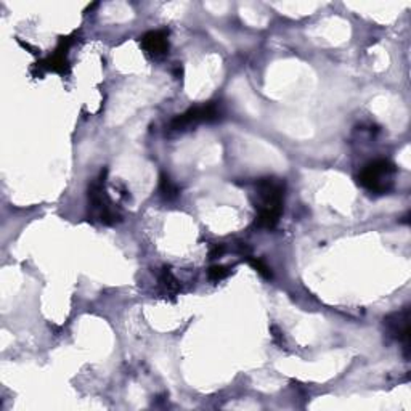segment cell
I'll list each match as a JSON object with an SVG mask.
<instances>
[{
  "label": "cell",
  "instance_id": "277c9868",
  "mask_svg": "<svg viewBox=\"0 0 411 411\" xmlns=\"http://www.w3.org/2000/svg\"><path fill=\"white\" fill-rule=\"evenodd\" d=\"M221 117V110L217 108L216 103H207L202 106H195L185 111L184 114L175 116L170 121V130H185L188 127L200 124V122H212Z\"/></svg>",
  "mask_w": 411,
  "mask_h": 411
},
{
  "label": "cell",
  "instance_id": "52a82bcc",
  "mask_svg": "<svg viewBox=\"0 0 411 411\" xmlns=\"http://www.w3.org/2000/svg\"><path fill=\"white\" fill-rule=\"evenodd\" d=\"M159 193H161V196L164 197L165 201H174L179 197L180 190H179V186L175 185L172 180H170L169 175L163 174L161 179H159Z\"/></svg>",
  "mask_w": 411,
  "mask_h": 411
},
{
  "label": "cell",
  "instance_id": "5b68a950",
  "mask_svg": "<svg viewBox=\"0 0 411 411\" xmlns=\"http://www.w3.org/2000/svg\"><path fill=\"white\" fill-rule=\"evenodd\" d=\"M384 328H386L387 334L392 339L398 341L405 345V350L408 352L410 347V311L403 308L400 312H394L389 317L384 318Z\"/></svg>",
  "mask_w": 411,
  "mask_h": 411
},
{
  "label": "cell",
  "instance_id": "9c48e42d",
  "mask_svg": "<svg viewBox=\"0 0 411 411\" xmlns=\"http://www.w3.org/2000/svg\"><path fill=\"white\" fill-rule=\"evenodd\" d=\"M230 275V270L223 265H212L209 271H207V276H209L211 281H221Z\"/></svg>",
  "mask_w": 411,
  "mask_h": 411
},
{
  "label": "cell",
  "instance_id": "ba28073f",
  "mask_svg": "<svg viewBox=\"0 0 411 411\" xmlns=\"http://www.w3.org/2000/svg\"><path fill=\"white\" fill-rule=\"evenodd\" d=\"M159 283H161V286L169 292V294H177V292L180 291L179 280L175 278L174 274L167 269V267H164L161 274H159Z\"/></svg>",
  "mask_w": 411,
  "mask_h": 411
},
{
  "label": "cell",
  "instance_id": "6da1fadb",
  "mask_svg": "<svg viewBox=\"0 0 411 411\" xmlns=\"http://www.w3.org/2000/svg\"><path fill=\"white\" fill-rule=\"evenodd\" d=\"M285 181L275 177H265L257 180L255 184V193H257L259 202H255V217L254 225L264 230H274L278 225L283 201H285Z\"/></svg>",
  "mask_w": 411,
  "mask_h": 411
},
{
  "label": "cell",
  "instance_id": "3957f363",
  "mask_svg": "<svg viewBox=\"0 0 411 411\" xmlns=\"http://www.w3.org/2000/svg\"><path fill=\"white\" fill-rule=\"evenodd\" d=\"M105 177L106 170L101 172L100 179L92 181V185L89 186V209L92 217L98 218L101 223H105V225H114V223L121 221V216L117 214L113 201L110 200L108 193H106Z\"/></svg>",
  "mask_w": 411,
  "mask_h": 411
},
{
  "label": "cell",
  "instance_id": "8992f818",
  "mask_svg": "<svg viewBox=\"0 0 411 411\" xmlns=\"http://www.w3.org/2000/svg\"><path fill=\"white\" fill-rule=\"evenodd\" d=\"M169 33L167 31H149L142 37V47L149 57H163L169 50Z\"/></svg>",
  "mask_w": 411,
  "mask_h": 411
},
{
  "label": "cell",
  "instance_id": "8fae6325",
  "mask_svg": "<svg viewBox=\"0 0 411 411\" xmlns=\"http://www.w3.org/2000/svg\"><path fill=\"white\" fill-rule=\"evenodd\" d=\"M223 253H225V246H223V244H214V246H212L209 251V257L211 259L222 257Z\"/></svg>",
  "mask_w": 411,
  "mask_h": 411
},
{
  "label": "cell",
  "instance_id": "7a4b0ae2",
  "mask_svg": "<svg viewBox=\"0 0 411 411\" xmlns=\"http://www.w3.org/2000/svg\"><path fill=\"white\" fill-rule=\"evenodd\" d=\"M395 174H397V167L394 163L389 159H376L363 167L359 175V184L373 193L386 195L394 188Z\"/></svg>",
  "mask_w": 411,
  "mask_h": 411
},
{
  "label": "cell",
  "instance_id": "30bf717a",
  "mask_svg": "<svg viewBox=\"0 0 411 411\" xmlns=\"http://www.w3.org/2000/svg\"><path fill=\"white\" fill-rule=\"evenodd\" d=\"M248 260H249V264L254 267L255 270L259 271L260 275L264 276V278H270L271 276V271H270V269H269V265H267L262 259H254V257H248Z\"/></svg>",
  "mask_w": 411,
  "mask_h": 411
}]
</instances>
